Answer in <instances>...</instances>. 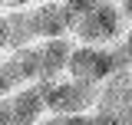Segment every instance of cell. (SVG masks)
I'll use <instances>...</instances> for the list:
<instances>
[{"instance_id": "cell-1", "label": "cell", "mask_w": 132, "mask_h": 125, "mask_svg": "<svg viewBox=\"0 0 132 125\" xmlns=\"http://www.w3.org/2000/svg\"><path fill=\"white\" fill-rule=\"evenodd\" d=\"M122 13H119V3H102V0H96V7L89 10L86 16H79L76 20V26H73V33H76V40H79V46H116V40L122 36Z\"/></svg>"}, {"instance_id": "cell-2", "label": "cell", "mask_w": 132, "mask_h": 125, "mask_svg": "<svg viewBox=\"0 0 132 125\" xmlns=\"http://www.w3.org/2000/svg\"><path fill=\"white\" fill-rule=\"evenodd\" d=\"M36 92L43 95V105L46 112L53 115H86L89 109H96V89L93 86H82V82H60V79H53V82H36Z\"/></svg>"}, {"instance_id": "cell-3", "label": "cell", "mask_w": 132, "mask_h": 125, "mask_svg": "<svg viewBox=\"0 0 132 125\" xmlns=\"http://www.w3.org/2000/svg\"><path fill=\"white\" fill-rule=\"evenodd\" d=\"M126 109H132V69L119 73V76L106 79L102 89L96 92V112L106 115H122Z\"/></svg>"}, {"instance_id": "cell-4", "label": "cell", "mask_w": 132, "mask_h": 125, "mask_svg": "<svg viewBox=\"0 0 132 125\" xmlns=\"http://www.w3.org/2000/svg\"><path fill=\"white\" fill-rule=\"evenodd\" d=\"M73 56V43L69 40H43V46H36V59H40V82H53V79L69 66Z\"/></svg>"}, {"instance_id": "cell-5", "label": "cell", "mask_w": 132, "mask_h": 125, "mask_svg": "<svg viewBox=\"0 0 132 125\" xmlns=\"http://www.w3.org/2000/svg\"><path fill=\"white\" fill-rule=\"evenodd\" d=\"M33 36L43 40H63V33H69V20L63 13V3H40L30 10Z\"/></svg>"}, {"instance_id": "cell-6", "label": "cell", "mask_w": 132, "mask_h": 125, "mask_svg": "<svg viewBox=\"0 0 132 125\" xmlns=\"http://www.w3.org/2000/svg\"><path fill=\"white\" fill-rule=\"evenodd\" d=\"M119 49H122V53L129 56V62H132V26L122 33V40H119Z\"/></svg>"}]
</instances>
